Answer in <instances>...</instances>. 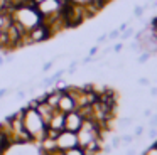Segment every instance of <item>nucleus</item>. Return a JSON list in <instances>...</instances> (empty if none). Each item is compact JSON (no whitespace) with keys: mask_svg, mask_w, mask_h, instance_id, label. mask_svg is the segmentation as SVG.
Wrapping results in <instances>:
<instances>
[{"mask_svg":"<svg viewBox=\"0 0 157 155\" xmlns=\"http://www.w3.org/2000/svg\"><path fill=\"white\" fill-rule=\"evenodd\" d=\"M133 135H122V143H125V145H130L133 142Z\"/></svg>","mask_w":157,"mask_h":155,"instance_id":"obj_15","label":"nucleus"},{"mask_svg":"<svg viewBox=\"0 0 157 155\" xmlns=\"http://www.w3.org/2000/svg\"><path fill=\"white\" fill-rule=\"evenodd\" d=\"M127 27H128V22H125V24H120V27H118V30H120V34L123 32V30L127 29Z\"/></svg>","mask_w":157,"mask_h":155,"instance_id":"obj_33","label":"nucleus"},{"mask_svg":"<svg viewBox=\"0 0 157 155\" xmlns=\"http://www.w3.org/2000/svg\"><path fill=\"white\" fill-rule=\"evenodd\" d=\"M142 155H157V147H155V145H150V147L149 148H145V152H144V153Z\"/></svg>","mask_w":157,"mask_h":155,"instance_id":"obj_14","label":"nucleus"},{"mask_svg":"<svg viewBox=\"0 0 157 155\" xmlns=\"http://www.w3.org/2000/svg\"><path fill=\"white\" fill-rule=\"evenodd\" d=\"M150 57H152V54H150V52H142V54L139 56V59H137V61H139L140 64H144V62H147Z\"/></svg>","mask_w":157,"mask_h":155,"instance_id":"obj_13","label":"nucleus"},{"mask_svg":"<svg viewBox=\"0 0 157 155\" xmlns=\"http://www.w3.org/2000/svg\"><path fill=\"white\" fill-rule=\"evenodd\" d=\"M133 32H135L133 29H128V27H127V29L123 30V34H122V39H128V37H132Z\"/></svg>","mask_w":157,"mask_h":155,"instance_id":"obj_20","label":"nucleus"},{"mask_svg":"<svg viewBox=\"0 0 157 155\" xmlns=\"http://www.w3.org/2000/svg\"><path fill=\"white\" fill-rule=\"evenodd\" d=\"M17 98H21V100H22V98H25V91H19V93H17Z\"/></svg>","mask_w":157,"mask_h":155,"instance_id":"obj_38","label":"nucleus"},{"mask_svg":"<svg viewBox=\"0 0 157 155\" xmlns=\"http://www.w3.org/2000/svg\"><path fill=\"white\" fill-rule=\"evenodd\" d=\"M149 127L150 128H157V113L149 118Z\"/></svg>","mask_w":157,"mask_h":155,"instance_id":"obj_19","label":"nucleus"},{"mask_svg":"<svg viewBox=\"0 0 157 155\" xmlns=\"http://www.w3.org/2000/svg\"><path fill=\"white\" fill-rule=\"evenodd\" d=\"M39 145H41V152H44V153H51V152L58 150L56 140H52V138H49V137H44L41 142H39Z\"/></svg>","mask_w":157,"mask_h":155,"instance_id":"obj_10","label":"nucleus"},{"mask_svg":"<svg viewBox=\"0 0 157 155\" xmlns=\"http://www.w3.org/2000/svg\"><path fill=\"white\" fill-rule=\"evenodd\" d=\"M48 128H52V130H64V113H61L59 110L54 111V115L51 116V120H49L48 123Z\"/></svg>","mask_w":157,"mask_h":155,"instance_id":"obj_8","label":"nucleus"},{"mask_svg":"<svg viewBox=\"0 0 157 155\" xmlns=\"http://www.w3.org/2000/svg\"><path fill=\"white\" fill-rule=\"evenodd\" d=\"M64 153L66 155H85V148L79 147V145H76V147H73V148H68Z\"/></svg>","mask_w":157,"mask_h":155,"instance_id":"obj_11","label":"nucleus"},{"mask_svg":"<svg viewBox=\"0 0 157 155\" xmlns=\"http://www.w3.org/2000/svg\"><path fill=\"white\" fill-rule=\"evenodd\" d=\"M118 37H120V30H118V29H117V30H112V32L108 34V39H110V40H115V39H118Z\"/></svg>","mask_w":157,"mask_h":155,"instance_id":"obj_21","label":"nucleus"},{"mask_svg":"<svg viewBox=\"0 0 157 155\" xmlns=\"http://www.w3.org/2000/svg\"><path fill=\"white\" fill-rule=\"evenodd\" d=\"M51 84H54V79H52V78H46V79L42 81V86H51Z\"/></svg>","mask_w":157,"mask_h":155,"instance_id":"obj_27","label":"nucleus"},{"mask_svg":"<svg viewBox=\"0 0 157 155\" xmlns=\"http://www.w3.org/2000/svg\"><path fill=\"white\" fill-rule=\"evenodd\" d=\"M52 64H54V59L48 61V62H46L44 66H42V71H44V73H48V71H49V69H51V67H52Z\"/></svg>","mask_w":157,"mask_h":155,"instance_id":"obj_25","label":"nucleus"},{"mask_svg":"<svg viewBox=\"0 0 157 155\" xmlns=\"http://www.w3.org/2000/svg\"><path fill=\"white\" fill-rule=\"evenodd\" d=\"M132 125V118H122L120 120V127L122 128H127V127H130Z\"/></svg>","mask_w":157,"mask_h":155,"instance_id":"obj_18","label":"nucleus"},{"mask_svg":"<svg viewBox=\"0 0 157 155\" xmlns=\"http://www.w3.org/2000/svg\"><path fill=\"white\" fill-rule=\"evenodd\" d=\"M7 91H9V89H5V88H2V89H0V98H4L5 94H7Z\"/></svg>","mask_w":157,"mask_h":155,"instance_id":"obj_37","label":"nucleus"},{"mask_svg":"<svg viewBox=\"0 0 157 155\" xmlns=\"http://www.w3.org/2000/svg\"><path fill=\"white\" fill-rule=\"evenodd\" d=\"M9 121H10V128H12V137H14V143L21 145V143H29L31 137L25 131L24 123H22V110H19L15 115L9 116Z\"/></svg>","mask_w":157,"mask_h":155,"instance_id":"obj_2","label":"nucleus"},{"mask_svg":"<svg viewBox=\"0 0 157 155\" xmlns=\"http://www.w3.org/2000/svg\"><path fill=\"white\" fill-rule=\"evenodd\" d=\"M64 73H66V69H61V71H58V73H54L51 78L54 79V83H56L58 79H61V78H63V74H64Z\"/></svg>","mask_w":157,"mask_h":155,"instance_id":"obj_23","label":"nucleus"},{"mask_svg":"<svg viewBox=\"0 0 157 155\" xmlns=\"http://www.w3.org/2000/svg\"><path fill=\"white\" fill-rule=\"evenodd\" d=\"M120 143H122V137H118V135H117V137L112 138V147L113 148H118Z\"/></svg>","mask_w":157,"mask_h":155,"instance_id":"obj_16","label":"nucleus"},{"mask_svg":"<svg viewBox=\"0 0 157 155\" xmlns=\"http://www.w3.org/2000/svg\"><path fill=\"white\" fill-rule=\"evenodd\" d=\"M144 12H145L144 5H137V7H133V17H137V19H142Z\"/></svg>","mask_w":157,"mask_h":155,"instance_id":"obj_12","label":"nucleus"},{"mask_svg":"<svg viewBox=\"0 0 157 155\" xmlns=\"http://www.w3.org/2000/svg\"><path fill=\"white\" fill-rule=\"evenodd\" d=\"M96 52H98V46H95V47H91V49H90V56H91V57H95Z\"/></svg>","mask_w":157,"mask_h":155,"instance_id":"obj_31","label":"nucleus"},{"mask_svg":"<svg viewBox=\"0 0 157 155\" xmlns=\"http://www.w3.org/2000/svg\"><path fill=\"white\" fill-rule=\"evenodd\" d=\"M98 155H100V153H98ZM103 155H105V153H103Z\"/></svg>","mask_w":157,"mask_h":155,"instance_id":"obj_43","label":"nucleus"},{"mask_svg":"<svg viewBox=\"0 0 157 155\" xmlns=\"http://www.w3.org/2000/svg\"><path fill=\"white\" fill-rule=\"evenodd\" d=\"M150 94H152V96H157V88H152V89H150Z\"/></svg>","mask_w":157,"mask_h":155,"instance_id":"obj_39","label":"nucleus"},{"mask_svg":"<svg viewBox=\"0 0 157 155\" xmlns=\"http://www.w3.org/2000/svg\"><path fill=\"white\" fill-rule=\"evenodd\" d=\"M5 61H7V62H10V61H14V56H7V57H5Z\"/></svg>","mask_w":157,"mask_h":155,"instance_id":"obj_40","label":"nucleus"},{"mask_svg":"<svg viewBox=\"0 0 157 155\" xmlns=\"http://www.w3.org/2000/svg\"><path fill=\"white\" fill-rule=\"evenodd\" d=\"M76 101L73 100V96H69L68 93H63L61 98H59V103H58V110L61 113H69V111H75L76 110Z\"/></svg>","mask_w":157,"mask_h":155,"instance_id":"obj_6","label":"nucleus"},{"mask_svg":"<svg viewBox=\"0 0 157 155\" xmlns=\"http://www.w3.org/2000/svg\"><path fill=\"white\" fill-rule=\"evenodd\" d=\"M93 0H69V3H75V5H90Z\"/></svg>","mask_w":157,"mask_h":155,"instance_id":"obj_17","label":"nucleus"},{"mask_svg":"<svg viewBox=\"0 0 157 155\" xmlns=\"http://www.w3.org/2000/svg\"><path fill=\"white\" fill-rule=\"evenodd\" d=\"M39 103H41V101H39L37 98H34V100H31V101H29V103H27V108H34V110H36Z\"/></svg>","mask_w":157,"mask_h":155,"instance_id":"obj_24","label":"nucleus"},{"mask_svg":"<svg viewBox=\"0 0 157 155\" xmlns=\"http://www.w3.org/2000/svg\"><path fill=\"white\" fill-rule=\"evenodd\" d=\"M4 62H5V57H4V56H0V66H2Z\"/></svg>","mask_w":157,"mask_h":155,"instance_id":"obj_41","label":"nucleus"},{"mask_svg":"<svg viewBox=\"0 0 157 155\" xmlns=\"http://www.w3.org/2000/svg\"><path fill=\"white\" fill-rule=\"evenodd\" d=\"M154 54H157V47H155V51H154Z\"/></svg>","mask_w":157,"mask_h":155,"instance_id":"obj_42","label":"nucleus"},{"mask_svg":"<svg viewBox=\"0 0 157 155\" xmlns=\"http://www.w3.org/2000/svg\"><path fill=\"white\" fill-rule=\"evenodd\" d=\"M135 153H137V148H128L125 155H135Z\"/></svg>","mask_w":157,"mask_h":155,"instance_id":"obj_36","label":"nucleus"},{"mask_svg":"<svg viewBox=\"0 0 157 155\" xmlns=\"http://www.w3.org/2000/svg\"><path fill=\"white\" fill-rule=\"evenodd\" d=\"M139 84H140V86H149L150 81L147 79V78H140V79H139Z\"/></svg>","mask_w":157,"mask_h":155,"instance_id":"obj_28","label":"nucleus"},{"mask_svg":"<svg viewBox=\"0 0 157 155\" xmlns=\"http://www.w3.org/2000/svg\"><path fill=\"white\" fill-rule=\"evenodd\" d=\"M142 133H144V127L140 125V127L135 128V133H133V137H135V138H140V137H142Z\"/></svg>","mask_w":157,"mask_h":155,"instance_id":"obj_26","label":"nucleus"},{"mask_svg":"<svg viewBox=\"0 0 157 155\" xmlns=\"http://www.w3.org/2000/svg\"><path fill=\"white\" fill-rule=\"evenodd\" d=\"M36 110H37V113L41 115V118L44 120V123L48 125L49 120H51V116L54 115V111L58 110V108H52L51 104H48L46 101H41V103L37 104V108H36Z\"/></svg>","mask_w":157,"mask_h":155,"instance_id":"obj_7","label":"nucleus"},{"mask_svg":"<svg viewBox=\"0 0 157 155\" xmlns=\"http://www.w3.org/2000/svg\"><path fill=\"white\" fill-rule=\"evenodd\" d=\"M22 123H24L25 131L29 133L32 142H41L46 137L48 131V125L44 123V120L41 118V115L37 113V110L34 108H22Z\"/></svg>","mask_w":157,"mask_h":155,"instance_id":"obj_1","label":"nucleus"},{"mask_svg":"<svg viewBox=\"0 0 157 155\" xmlns=\"http://www.w3.org/2000/svg\"><path fill=\"white\" fill-rule=\"evenodd\" d=\"M149 138H152V140H154V138H157V130H155V128H150V130H149Z\"/></svg>","mask_w":157,"mask_h":155,"instance_id":"obj_29","label":"nucleus"},{"mask_svg":"<svg viewBox=\"0 0 157 155\" xmlns=\"http://www.w3.org/2000/svg\"><path fill=\"white\" fill-rule=\"evenodd\" d=\"M106 39H108V34H103V36H100V37H98V40H96V42H98V44H103Z\"/></svg>","mask_w":157,"mask_h":155,"instance_id":"obj_30","label":"nucleus"},{"mask_svg":"<svg viewBox=\"0 0 157 155\" xmlns=\"http://www.w3.org/2000/svg\"><path fill=\"white\" fill-rule=\"evenodd\" d=\"M76 66H78V62H76V61H73L71 66L66 69V73H68V74H75V73H76Z\"/></svg>","mask_w":157,"mask_h":155,"instance_id":"obj_22","label":"nucleus"},{"mask_svg":"<svg viewBox=\"0 0 157 155\" xmlns=\"http://www.w3.org/2000/svg\"><path fill=\"white\" fill-rule=\"evenodd\" d=\"M61 94H63V93H59V91H56L54 88H52L49 93L44 94V101H46L48 104H51L52 108H58V103H59V98H61Z\"/></svg>","mask_w":157,"mask_h":155,"instance_id":"obj_9","label":"nucleus"},{"mask_svg":"<svg viewBox=\"0 0 157 155\" xmlns=\"http://www.w3.org/2000/svg\"><path fill=\"white\" fill-rule=\"evenodd\" d=\"M122 49H123V44H122V42H118L115 47H113V51H115V52H120Z\"/></svg>","mask_w":157,"mask_h":155,"instance_id":"obj_32","label":"nucleus"},{"mask_svg":"<svg viewBox=\"0 0 157 155\" xmlns=\"http://www.w3.org/2000/svg\"><path fill=\"white\" fill-rule=\"evenodd\" d=\"M49 37H52V32L49 30V27L46 25L44 22H41L39 25H36V27H32V29L27 32V39L31 40L32 44L44 42V40H48Z\"/></svg>","mask_w":157,"mask_h":155,"instance_id":"obj_3","label":"nucleus"},{"mask_svg":"<svg viewBox=\"0 0 157 155\" xmlns=\"http://www.w3.org/2000/svg\"><path fill=\"white\" fill-rule=\"evenodd\" d=\"M5 150H7V147H5V145L2 143V142H0V155H4V153H5Z\"/></svg>","mask_w":157,"mask_h":155,"instance_id":"obj_34","label":"nucleus"},{"mask_svg":"<svg viewBox=\"0 0 157 155\" xmlns=\"http://www.w3.org/2000/svg\"><path fill=\"white\" fill-rule=\"evenodd\" d=\"M83 121H85V118L81 116V113H79L78 110L69 111V113H66V115H64V130L76 133V131H78L79 128H81Z\"/></svg>","mask_w":157,"mask_h":155,"instance_id":"obj_5","label":"nucleus"},{"mask_svg":"<svg viewBox=\"0 0 157 155\" xmlns=\"http://www.w3.org/2000/svg\"><path fill=\"white\" fill-rule=\"evenodd\" d=\"M152 110H145V111H144V116H145V118H150V116H152Z\"/></svg>","mask_w":157,"mask_h":155,"instance_id":"obj_35","label":"nucleus"},{"mask_svg":"<svg viewBox=\"0 0 157 155\" xmlns=\"http://www.w3.org/2000/svg\"><path fill=\"white\" fill-rule=\"evenodd\" d=\"M78 145V137H76V133H73V131H68V130H61L58 135V138H56V147H58V150H63L66 152L68 148H73Z\"/></svg>","mask_w":157,"mask_h":155,"instance_id":"obj_4","label":"nucleus"}]
</instances>
